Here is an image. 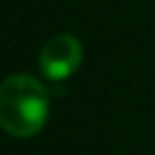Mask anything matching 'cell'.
I'll return each mask as SVG.
<instances>
[{"instance_id":"6da1fadb","label":"cell","mask_w":155,"mask_h":155,"mask_svg":"<svg viewBox=\"0 0 155 155\" xmlns=\"http://www.w3.org/2000/svg\"><path fill=\"white\" fill-rule=\"evenodd\" d=\"M50 94L38 79L14 74L0 83V128L18 140L36 135L47 121Z\"/></svg>"},{"instance_id":"7a4b0ae2","label":"cell","mask_w":155,"mask_h":155,"mask_svg":"<svg viewBox=\"0 0 155 155\" xmlns=\"http://www.w3.org/2000/svg\"><path fill=\"white\" fill-rule=\"evenodd\" d=\"M83 61V45L72 34H58L41 50L38 68L50 81H65Z\"/></svg>"}]
</instances>
